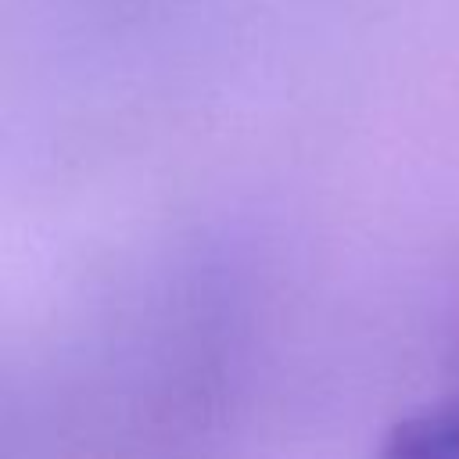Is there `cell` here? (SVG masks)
<instances>
[{"label": "cell", "mask_w": 459, "mask_h": 459, "mask_svg": "<svg viewBox=\"0 0 459 459\" xmlns=\"http://www.w3.org/2000/svg\"><path fill=\"white\" fill-rule=\"evenodd\" d=\"M377 459H459V348L448 384L387 427L377 445Z\"/></svg>", "instance_id": "cell-1"}]
</instances>
